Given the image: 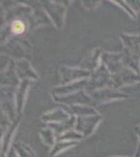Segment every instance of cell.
I'll use <instances>...</instances> for the list:
<instances>
[{
	"label": "cell",
	"mask_w": 140,
	"mask_h": 157,
	"mask_svg": "<svg viewBox=\"0 0 140 157\" xmlns=\"http://www.w3.org/2000/svg\"><path fill=\"white\" fill-rule=\"evenodd\" d=\"M25 30V25L22 21L20 20H15L12 24V32L16 35H20L22 34Z\"/></svg>",
	"instance_id": "6da1fadb"
}]
</instances>
